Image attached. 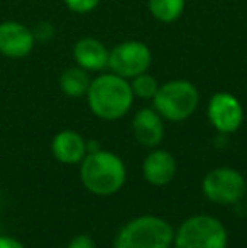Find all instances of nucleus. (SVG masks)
Wrapping results in <instances>:
<instances>
[{
  "mask_svg": "<svg viewBox=\"0 0 247 248\" xmlns=\"http://www.w3.org/2000/svg\"><path fill=\"white\" fill-rule=\"evenodd\" d=\"M82 183L90 193L99 196H110L125 184L127 170L120 157L105 150L88 152L82 160L80 169Z\"/></svg>",
  "mask_w": 247,
  "mask_h": 248,
  "instance_id": "nucleus-1",
  "label": "nucleus"
},
{
  "mask_svg": "<svg viewBox=\"0 0 247 248\" xmlns=\"http://www.w3.org/2000/svg\"><path fill=\"white\" fill-rule=\"evenodd\" d=\"M134 93L122 76L103 75L90 83L88 101L97 117L103 120H117L124 117L132 105Z\"/></svg>",
  "mask_w": 247,
  "mask_h": 248,
  "instance_id": "nucleus-2",
  "label": "nucleus"
},
{
  "mask_svg": "<svg viewBox=\"0 0 247 248\" xmlns=\"http://www.w3.org/2000/svg\"><path fill=\"white\" fill-rule=\"evenodd\" d=\"M173 228L159 216H139L129 221L115 238V248H169Z\"/></svg>",
  "mask_w": 247,
  "mask_h": 248,
  "instance_id": "nucleus-3",
  "label": "nucleus"
},
{
  "mask_svg": "<svg viewBox=\"0 0 247 248\" xmlns=\"http://www.w3.org/2000/svg\"><path fill=\"white\" fill-rule=\"evenodd\" d=\"M175 248H227V230L214 216H191L173 238Z\"/></svg>",
  "mask_w": 247,
  "mask_h": 248,
  "instance_id": "nucleus-4",
  "label": "nucleus"
},
{
  "mask_svg": "<svg viewBox=\"0 0 247 248\" xmlns=\"http://www.w3.org/2000/svg\"><path fill=\"white\" fill-rule=\"evenodd\" d=\"M152 98L161 117L171 122H181L197 110L198 92L188 81H171L158 88Z\"/></svg>",
  "mask_w": 247,
  "mask_h": 248,
  "instance_id": "nucleus-5",
  "label": "nucleus"
},
{
  "mask_svg": "<svg viewBox=\"0 0 247 248\" xmlns=\"http://www.w3.org/2000/svg\"><path fill=\"white\" fill-rule=\"evenodd\" d=\"M203 194L217 204H234L246 194V181L241 172L231 167H218L205 176Z\"/></svg>",
  "mask_w": 247,
  "mask_h": 248,
  "instance_id": "nucleus-6",
  "label": "nucleus"
},
{
  "mask_svg": "<svg viewBox=\"0 0 247 248\" xmlns=\"http://www.w3.org/2000/svg\"><path fill=\"white\" fill-rule=\"evenodd\" d=\"M151 64V52L148 46L137 41L124 43L109 54V66L117 76L135 78L142 75Z\"/></svg>",
  "mask_w": 247,
  "mask_h": 248,
  "instance_id": "nucleus-7",
  "label": "nucleus"
},
{
  "mask_svg": "<svg viewBox=\"0 0 247 248\" xmlns=\"http://www.w3.org/2000/svg\"><path fill=\"white\" fill-rule=\"evenodd\" d=\"M208 118L222 134H232L242 124V107L231 93H217L208 105Z\"/></svg>",
  "mask_w": 247,
  "mask_h": 248,
  "instance_id": "nucleus-8",
  "label": "nucleus"
},
{
  "mask_svg": "<svg viewBox=\"0 0 247 248\" xmlns=\"http://www.w3.org/2000/svg\"><path fill=\"white\" fill-rule=\"evenodd\" d=\"M34 46V36L19 22L0 24V52L7 58H26Z\"/></svg>",
  "mask_w": 247,
  "mask_h": 248,
  "instance_id": "nucleus-9",
  "label": "nucleus"
},
{
  "mask_svg": "<svg viewBox=\"0 0 247 248\" xmlns=\"http://www.w3.org/2000/svg\"><path fill=\"white\" fill-rule=\"evenodd\" d=\"M142 172L149 184L152 186H165L171 183L176 174V160L166 150H154L144 160Z\"/></svg>",
  "mask_w": 247,
  "mask_h": 248,
  "instance_id": "nucleus-10",
  "label": "nucleus"
},
{
  "mask_svg": "<svg viewBox=\"0 0 247 248\" xmlns=\"http://www.w3.org/2000/svg\"><path fill=\"white\" fill-rule=\"evenodd\" d=\"M132 130H134L137 142H141L146 147H156L165 135L161 118L156 111L149 110V108H144L135 113L134 122H132Z\"/></svg>",
  "mask_w": 247,
  "mask_h": 248,
  "instance_id": "nucleus-11",
  "label": "nucleus"
},
{
  "mask_svg": "<svg viewBox=\"0 0 247 248\" xmlns=\"http://www.w3.org/2000/svg\"><path fill=\"white\" fill-rule=\"evenodd\" d=\"M53 155L63 164L82 162L86 155V142L80 134L73 130H65L54 137L53 140Z\"/></svg>",
  "mask_w": 247,
  "mask_h": 248,
  "instance_id": "nucleus-12",
  "label": "nucleus"
},
{
  "mask_svg": "<svg viewBox=\"0 0 247 248\" xmlns=\"http://www.w3.org/2000/svg\"><path fill=\"white\" fill-rule=\"evenodd\" d=\"M75 59L83 69L99 71L103 66L109 64V52L97 39L86 37L76 43L75 46Z\"/></svg>",
  "mask_w": 247,
  "mask_h": 248,
  "instance_id": "nucleus-13",
  "label": "nucleus"
},
{
  "mask_svg": "<svg viewBox=\"0 0 247 248\" xmlns=\"http://www.w3.org/2000/svg\"><path fill=\"white\" fill-rule=\"evenodd\" d=\"M61 90L68 96H83L85 93H88L90 88V78L86 75V71L80 68H69L66 69L60 78Z\"/></svg>",
  "mask_w": 247,
  "mask_h": 248,
  "instance_id": "nucleus-14",
  "label": "nucleus"
},
{
  "mask_svg": "<svg viewBox=\"0 0 247 248\" xmlns=\"http://www.w3.org/2000/svg\"><path fill=\"white\" fill-rule=\"evenodd\" d=\"M185 7V0H149V9L156 19L171 22L178 19Z\"/></svg>",
  "mask_w": 247,
  "mask_h": 248,
  "instance_id": "nucleus-15",
  "label": "nucleus"
},
{
  "mask_svg": "<svg viewBox=\"0 0 247 248\" xmlns=\"http://www.w3.org/2000/svg\"><path fill=\"white\" fill-rule=\"evenodd\" d=\"M156 92H158V81L152 76H135L134 83H132V93H135L141 98H152L156 95Z\"/></svg>",
  "mask_w": 247,
  "mask_h": 248,
  "instance_id": "nucleus-16",
  "label": "nucleus"
},
{
  "mask_svg": "<svg viewBox=\"0 0 247 248\" xmlns=\"http://www.w3.org/2000/svg\"><path fill=\"white\" fill-rule=\"evenodd\" d=\"M65 2L75 12H88V10L95 9L100 0H65Z\"/></svg>",
  "mask_w": 247,
  "mask_h": 248,
  "instance_id": "nucleus-17",
  "label": "nucleus"
},
{
  "mask_svg": "<svg viewBox=\"0 0 247 248\" xmlns=\"http://www.w3.org/2000/svg\"><path fill=\"white\" fill-rule=\"evenodd\" d=\"M68 248H97L95 242L88 235H78L69 242Z\"/></svg>",
  "mask_w": 247,
  "mask_h": 248,
  "instance_id": "nucleus-18",
  "label": "nucleus"
},
{
  "mask_svg": "<svg viewBox=\"0 0 247 248\" xmlns=\"http://www.w3.org/2000/svg\"><path fill=\"white\" fill-rule=\"evenodd\" d=\"M0 248H26L19 240L10 238V236H0Z\"/></svg>",
  "mask_w": 247,
  "mask_h": 248,
  "instance_id": "nucleus-19",
  "label": "nucleus"
}]
</instances>
